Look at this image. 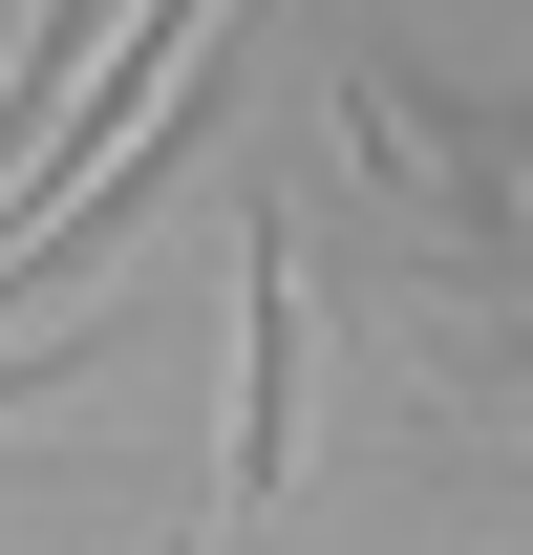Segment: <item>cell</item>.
<instances>
[{
  "instance_id": "obj_1",
  "label": "cell",
  "mask_w": 533,
  "mask_h": 555,
  "mask_svg": "<svg viewBox=\"0 0 533 555\" xmlns=\"http://www.w3.org/2000/svg\"><path fill=\"white\" fill-rule=\"evenodd\" d=\"M299 491V235L235 214V449H213V555Z\"/></svg>"
},
{
  "instance_id": "obj_2",
  "label": "cell",
  "mask_w": 533,
  "mask_h": 555,
  "mask_svg": "<svg viewBox=\"0 0 533 555\" xmlns=\"http://www.w3.org/2000/svg\"><path fill=\"white\" fill-rule=\"evenodd\" d=\"M107 363V321H65V343H0V406H43V385H86Z\"/></svg>"
}]
</instances>
